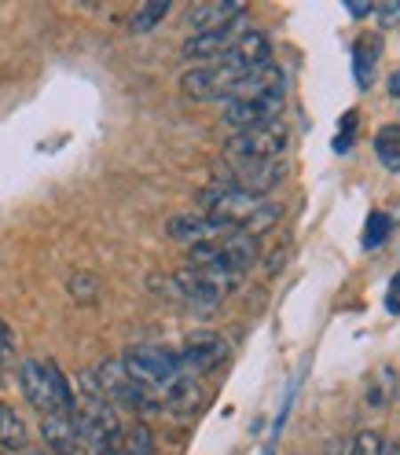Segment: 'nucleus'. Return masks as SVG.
Returning a JSON list of instances; mask_svg holds the SVG:
<instances>
[{"label":"nucleus","mask_w":400,"mask_h":455,"mask_svg":"<svg viewBox=\"0 0 400 455\" xmlns=\"http://www.w3.org/2000/svg\"><path fill=\"white\" fill-rule=\"evenodd\" d=\"M15 356V331L8 327V320H0V363Z\"/></svg>","instance_id":"25"},{"label":"nucleus","mask_w":400,"mask_h":455,"mask_svg":"<svg viewBox=\"0 0 400 455\" xmlns=\"http://www.w3.org/2000/svg\"><path fill=\"white\" fill-rule=\"evenodd\" d=\"M41 437L48 441L52 455H74L77 448V434H74V419L67 415H41Z\"/></svg>","instance_id":"12"},{"label":"nucleus","mask_w":400,"mask_h":455,"mask_svg":"<svg viewBox=\"0 0 400 455\" xmlns=\"http://www.w3.org/2000/svg\"><path fill=\"white\" fill-rule=\"evenodd\" d=\"M291 144V129L283 122H268L257 129H243L224 140V155L228 162H272L287 151Z\"/></svg>","instance_id":"2"},{"label":"nucleus","mask_w":400,"mask_h":455,"mask_svg":"<svg viewBox=\"0 0 400 455\" xmlns=\"http://www.w3.org/2000/svg\"><path fill=\"white\" fill-rule=\"evenodd\" d=\"M375 15H379V22H382V30H389V26L400 22V0H386V4L375 8Z\"/></svg>","instance_id":"24"},{"label":"nucleus","mask_w":400,"mask_h":455,"mask_svg":"<svg viewBox=\"0 0 400 455\" xmlns=\"http://www.w3.org/2000/svg\"><path fill=\"white\" fill-rule=\"evenodd\" d=\"M356 118H360L356 110H346V114H341V125H338V132H334V155H349V151H353Z\"/></svg>","instance_id":"22"},{"label":"nucleus","mask_w":400,"mask_h":455,"mask_svg":"<svg viewBox=\"0 0 400 455\" xmlns=\"http://www.w3.org/2000/svg\"><path fill=\"white\" fill-rule=\"evenodd\" d=\"M393 393H396V371L393 367H379V375L367 382V393H364V401L371 408H386L393 401Z\"/></svg>","instance_id":"18"},{"label":"nucleus","mask_w":400,"mask_h":455,"mask_svg":"<svg viewBox=\"0 0 400 455\" xmlns=\"http://www.w3.org/2000/svg\"><path fill=\"white\" fill-rule=\"evenodd\" d=\"M375 55H379V41H356L353 44V74H356V84L367 89L375 81Z\"/></svg>","instance_id":"16"},{"label":"nucleus","mask_w":400,"mask_h":455,"mask_svg":"<svg viewBox=\"0 0 400 455\" xmlns=\"http://www.w3.org/2000/svg\"><path fill=\"white\" fill-rule=\"evenodd\" d=\"M122 367H125V375H129L136 386L151 389L158 401H162V393L184 375L177 353L158 349V346H132V349H125Z\"/></svg>","instance_id":"1"},{"label":"nucleus","mask_w":400,"mask_h":455,"mask_svg":"<svg viewBox=\"0 0 400 455\" xmlns=\"http://www.w3.org/2000/svg\"><path fill=\"white\" fill-rule=\"evenodd\" d=\"M239 77H246V74H239V70H232V67H217V63H210V67H191V70L180 77V92H184L188 100H195V103L228 100V92L236 89Z\"/></svg>","instance_id":"4"},{"label":"nucleus","mask_w":400,"mask_h":455,"mask_svg":"<svg viewBox=\"0 0 400 455\" xmlns=\"http://www.w3.org/2000/svg\"><path fill=\"white\" fill-rule=\"evenodd\" d=\"M283 103H287V92H272V96H257V100H232V103H224L220 118L232 132H243V129L279 122Z\"/></svg>","instance_id":"5"},{"label":"nucleus","mask_w":400,"mask_h":455,"mask_svg":"<svg viewBox=\"0 0 400 455\" xmlns=\"http://www.w3.org/2000/svg\"><path fill=\"white\" fill-rule=\"evenodd\" d=\"M165 15H169V0H151V4H140L132 12V19H129V30L132 34H151Z\"/></svg>","instance_id":"19"},{"label":"nucleus","mask_w":400,"mask_h":455,"mask_svg":"<svg viewBox=\"0 0 400 455\" xmlns=\"http://www.w3.org/2000/svg\"><path fill=\"white\" fill-rule=\"evenodd\" d=\"M177 360H180V371L191 375V379L210 375L228 360V341L213 331H195V334L184 338V349L177 353Z\"/></svg>","instance_id":"3"},{"label":"nucleus","mask_w":400,"mask_h":455,"mask_svg":"<svg viewBox=\"0 0 400 455\" xmlns=\"http://www.w3.org/2000/svg\"><path fill=\"white\" fill-rule=\"evenodd\" d=\"M26 441H30V430H26V422L19 419V411H12L8 404H0V444L8 451H22Z\"/></svg>","instance_id":"14"},{"label":"nucleus","mask_w":400,"mask_h":455,"mask_svg":"<svg viewBox=\"0 0 400 455\" xmlns=\"http://www.w3.org/2000/svg\"><path fill=\"white\" fill-rule=\"evenodd\" d=\"M268 63H272V44L261 30H243L217 60V67H232L239 74H253V70H261Z\"/></svg>","instance_id":"6"},{"label":"nucleus","mask_w":400,"mask_h":455,"mask_svg":"<svg viewBox=\"0 0 400 455\" xmlns=\"http://www.w3.org/2000/svg\"><path fill=\"white\" fill-rule=\"evenodd\" d=\"M246 15L243 0H206L188 12L191 34H217V30H232V26Z\"/></svg>","instance_id":"8"},{"label":"nucleus","mask_w":400,"mask_h":455,"mask_svg":"<svg viewBox=\"0 0 400 455\" xmlns=\"http://www.w3.org/2000/svg\"><path fill=\"white\" fill-rule=\"evenodd\" d=\"M232 173H236L232 188L265 198L272 188L283 184V177H287V165H283V158H272V162H232Z\"/></svg>","instance_id":"7"},{"label":"nucleus","mask_w":400,"mask_h":455,"mask_svg":"<svg viewBox=\"0 0 400 455\" xmlns=\"http://www.w3.org/2000/svg\"><path fill=\"white\" fill-rule=\"evenodd\" d=\"M224 232H232V228H220L206 213H177V217H169V224H165V235L173 243H180V246H188V250L198 246V243H213Z\"/></svg>","instance_id":"9"},{"label":"nucleus","mask_w":400,"mask_h":455,"mask_svg":"<svg viewBox=\"0 0 400 455\" xmlns=\"http://www.w3.org/2000/svg\"><path fill=\"white\" fill-rule=\"evenodd\" d=\"M393 232V220L389 213L375 210V213H367V224H364V250H379Z\"/></svg>","instance_id":"21"},{"label":"nucleus","mask_w":400,"mask_h":455,"mask_svg":"<svg viewBox=\"0 0 400 455\" xmlns=\"http://www.w3.org/2000/svg\"><path fill=\"white\" fill-rule=\"evenodd\" d=\"M19 389L22 396L30 401L41 415H52V389H48V379H44V363L41 360H22L19 363Z\"/></svg>","instance_id":"10"},{"label":"nucleus","mask_w":400,"mask_h":455,"mask_svg":"<svg viewBox=\"0 0 400 455\" xmlns=\"http://www.w3.org/2000/svg\"><path fill=\"white\" fill-rule=\"evenodd\" d=\"M382 448H386V441L375 430H364V434H356L349 455H382Z\"/></svg>","instance_id":"23"},{"label":"nucleus","mask_w":400,"mask_h":455,"mask_svg":"<svg viewBox=\"0 0 400 455\" xmlns=\"http://www.w3.org/2000/svg\"><path fill=\"white\" fill-rule=\"evenodd\" d=\"M389 92H393V96H396V100H400V70H396V74H393V77H389Z\"/></svg>","instance_id":"28"},{"label":"nucleus","mask_w":400,"mask_h":455,"mask_svg":"<svg viewBox=\"0 0 400 455\" xmlns=\"http://www.w3.org/2000/svg\"><path fill=\"white\" fill-rule=\"evenodd\" d=\"M382 455H400V441H386V448H382Z\"/></svg>","instance_id":"29"},{"label":"nucleus","mask_w":400,"mask_h":455,"mask_svg":"<svg viewBox=\"0 0 400 455\" xmlns=\"http://www.w3.org/2000/svg\"><path fill=\"white\" fill-rule=\"evenodd\" d=\"M67 291H70V298H74L77 305H96L100 294H103V283H100V275L77 268V272L67 279Z\"/></svg>","instance_id":"17"},{"label":"nucleus","mask_w":400,"mask_h":455,"mask_svg":"<svg viewBox=\"0 0 400 455\" xmlns=\"http://www.w3.org/2000/svg\"><path fill=\"white\" fill-rule=\"evenodd\" d=\"M239 34H243V30H239V22L232 26V30H217V34H191V37L180 44V55H184V60H210V63H217L220 55L228 52V44H232Z\"/></svg>","instance_id":"11"},{"label":"nucleus","mask_w":400,"mask_h":455,"mask_svg":"<svg viewBox=\"0 0 400 455\" xmlns=\"http://www.w3.org/2000/svg\"><path fill=\"white\" fill-rule=\"evenodd\" d=\"M349 15L364 19V15H375V4H349Z\"/></svg>","instance_id":"27"},{"label":"nucleus","mask_w":400,"mask_h":455,"mask_svg":"<svg viewBox=\"0 0 400 455\" xmlns=\"http://www.w3.org/2000/svg\"><path fill=\"white\" fill-rule=\"evenodd\" d=\"M375 155L389 173H400V125H382L375 136Z\"/></svg>","instance_id":"15"},{"label":"nucleus","mask_w":400,"mask_h":455,"mask_svg":"<svg viewBox=\"0 0 400 455\" xmlns=\"http://www.w3.org/2000/svg\"><path fill=\"white\" fill-rule=\"evenodd\" d=\"M155 451V434L148 422H132L122 430V455H151Z\"/></svg>","instance_id":"20"},{"label":"nucleus","mask_w":400,"mask_h":455,"mask_svg":"<svg viewBox=\"0 0 400 455\" xmlns=\"http://www.w3.org/2000/svg\"><path fill=\"white\" fill-rule=\"evenodd\" d=\"M41 363H44V379H48V389H52V408H55V415L74 419V415H77V401H74L70 379L60 371V363H55V360H41Z\"/></svg>","instance_id":"13"},{"label":"nucleus","mask_w":400,"mask_h":455,"mask_svg":"<svg viewBox=\"0 0 400 455\" xmlns=\"http://www.w3.org/2000/svg\"><path fill=\"white\" fill-rule=\"evenodd\" d=\"M386 308L393 312V316H400V272L389 279V294H386Z\"/></svg>","instance_id":"26"}]
</instances>
